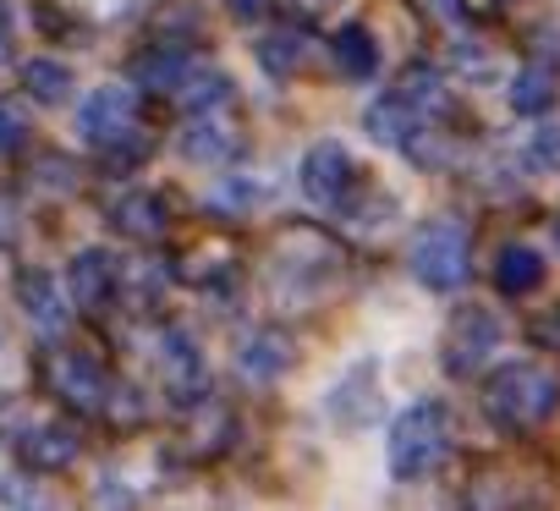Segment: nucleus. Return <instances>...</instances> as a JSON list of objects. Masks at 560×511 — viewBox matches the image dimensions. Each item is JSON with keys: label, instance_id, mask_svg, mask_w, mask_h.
Wrapping results in <instances>:
<instances>
[{"label": "nucleus", "instance_id": "f03ea898", "mask_svg": "<svg viewBox=\"0 0 560 511\" xmlns=\"http://www.w3.org/2000/svg\"><path fill=\"white\" fill-rule=\"evenodd\" d=\"M451 451V407L445 402H412L407 413H396L390 434H385V462L396 484H423Z\"/></svg>", "mask_w": 560, "mask_h": 511}, {"label": "nucleus", "instance_id": "cd10ccee", "mask_svg": "<svg viewBox=\"0 0 560 511\" xmlns=\"http://www.w3.org/2000/svg\"><path fill=\"white\" fill-rule=\"evenodd\" d=\"M527 165H533V171H560V121L533 127V138H527Z\"/></svg>", "mask_w": 560, "mask_h": 511}, {"label": "nucleus", "instance_id": "20e7f679", "mask_svg": "<svg viewBox=\"0 0 560 511\" xmlns=\"http://www.w3.org/2000/svg\"><path fill=\"white\" fill-rule=\"evenodd\" d=\"M154 374H160V391H165V402L176 413L209 402V391H214L209 385V358H203V347L182 325H165L160 330V341H154Z\"/></svg>", "mask_w": 560, "mask_h": 511}, {"label": "nucleus", "instance_id": "c9c22d12", "mask_svg": "<svg viewBox=\"0 0 560 511\" xmlns=\"http://www.w3.org/2000/svg\"><path fill=\"white\" fill-rule=\"evenodd\" d=\"M555 236H560V220H555Z\"/></svg>", "mask_w": 560, "mask_h": 511}, {"label": "nucleus", "instance_id": "f8f14e48", "mask_svg": "<svg viewBox=\"0 0 560 511\" xmlns=\"http://www.w3.org/2000/svg\"><path fill=\"white\" fill-rule=\"evenodd\" d=\"M287 369H292V341L280 330L258 325V330L242 336V347H236V380L242 385H275Z\"/></svg>", "mask_w": 560, "mask_h": 511}, {"label": "nucleus", "instance_id": "1a4fd4ad", "mask_svg": "<svg viewBox=\"0 0 560 511\" xmlns=\"http://www.w3.org/2000/svg\"><path fill=\"white\" fill-rule=\"evenodd\" d=\"M242 143H247V132H242V121L231 116V105L198 111V116H187V127H182V160L209 165V171L231 165V160L242 154Z\"/></svg>", "mask_w": 560, "mask_h": 511}, {"label": "nucleus", "instance_id": "aec40b11", "mask_svg": "<svg viewBox=\"0 0 560 511\" xmlns=\"http://www.w3.org/2000/svg\"><path fill=\"white\" fill-rule=\"evenodd\" d=\"M494 287H500L505 298H527V292H538V287H544V253L527 247V242L500 247V259H494Z\"/></svg>", "mask_w": 560, "mask_h": 511}, {"label": "nucleus", "instance_id": "a211bd4d", "mask_svg": "<svg viewBox=\"0 0 560 511\" xmlns=\"http://www.w3.org/2000/svg\"><path fill=\"white\" fill-rule=\"evenodd\" d=\"M396 94L423 116V121H440V116H451V89H445V78H440V67H429V61H412L401 78H396Z\"/></svg>", "mask_w": 560, "mask_h": 511}, {"label": "nucleus", "instance_id": "473e14b6", "mask_svg": "<svg viewBox=\"0 0 560 511\" xmlns=\"http://www.w3.org/2000/svg\"><path fill=\"white\" fill-rule=\"evenodd\" d=\"M527 336H533L538 347H560V303H555L544 320H533V330H527Z\"/></svg>", "mask_w": 560, "mask_h": 511}, {"label": "nucleus", "instance_id": "0eeeda50", "mask_svg": "<svg viewBox=\"0 0 560 511\" xmlns=\"http://www.w3.org/2000/svg\"><path fill=\"white\" fill-rule=\"evenodd\" d=\"M132 132H138V94L127 83H100L94 94H83V105H78V138L83 143L110 149Z\"/></svg>", "mask_w": 560, "mask_h": 511}, {"label": "nucleus", "instance_id": "2f4dec72", "mask_svg": "<svg viewBox=\"0 0 560 511\" xmlns=\"http://www.w3.org/2000/svg\"><path fill=\"white\" fill-rule=\"evenodd\" d=\"M275 12H280V0H225V18H231V23H242V28L269 23Z\"/></svg>", "mask_w": 560, "mask_h": 511}, {"label": "nucleus", "instance_id": "ddd939ff", "mask_svg": "<svg viewBox=\"0 0 560 511\" xmlns=\"http://www.w3.org/2000/svg\"><path fill=\"white\" fill-rule=\"evenodd\" d=\"M78 451H83V440L67 423H34L18 434V456L28 473H67L78 462Z\"/></svg>", "mask_w": 560, "mask_h": 511}, {"label": "nucleus", "instance_id": "9b49d317", "mask_svg": "<svg viewBox=\"0 0 560 511\" xmlns=\"http://www.w3.org/2000/svg\"><path fill=\"white\" fill-rule=\"evenodd\" d=\"M67 292H72V303L89 309V314L110 309L116 292H121V259H116L110 247H83V253H72V265H67Z\"/></svg>", "mask_w": 560, "mask_h": 511}, {"label": "nucleus", "instance_id": "f704fd0d", "mask_svg": "<svg viewBox=\"0 0 560 511\" xmlns=\"http://www.w3.org/2000/svg\"><path fill=\"white\" fill-rule=\"evenodd\" d=\"M12 413H18V402H12L7 391H0V429H7V423H12Z\"/></svg>", "mask_w": 560, "mask_h": 511}, {"label": "nucleus", "instance_id": "72a5a7b5", "mask_svg": "<svg viewBox=\"0 0 560 511\" xmlns=\"http://www.w3.org/2000/svg\"><path fill=\"white\" fill-rule=\"evenodd\" d=\"M456 7H462L472 23H489V18H500V12H505V0H456Z\"/></svg>", "mask_w": 560, "mask_h": 511}, {"label": "nucleus", "instance_id": "f3484780", "mask_svg": "<svg viewBox=\"0 0 560 511\" xmlns=\"http://www.w3.org/2000/svg\"><path fill=\"white\" fill-rule=\"evenodd\" d=\"M253 56H258V67H264L269 78H298V72L308 67V56H314V34H308L303 23H280V28H269V34L253 45Z\"/></svg>", "mask_w": 560, "mask_h": 511}, {"label": "nucleus", "instance_id": "b1692460", "mask_svg": "<svg viewBox=\"0 0 560 511\" xmlns=\"http://www.w3.org/2000/svg\"><path fill=\"white\" fill-rule=\"evenodd\" d=\"M231 72H220V67H187V78L176 83V100H182V111L187 116H198V111H220V105H231Z\"/></svg>", "mask_w": 560, "mask_h": 511}, {"label": "nucleus", "instance_id": "6e6552de", "mask_svg": "<svg viewBox=\"0 0 560 511\" xmlns=\"http://www.w3.org/2000/svg\"><path fill=\"white\" fill-rule=\"evenodd\" d=\"M358 176H363V171H358V160H352V149H347L341 138H319V143L303 154V165H298V187H303V198L319 204V209H336V204L352 193Z\"/></svg>", "mask_w": 560, "mask_h": 511}, {"label": "nucleus", "instance_id": "7ed1b4c3", "mask_svg": "<svg viewBox=\"0 0 560 511\" xmlns=\"http://www.w3.org/2000/svg\"><path fill=\"white\" fill-rule=\"evenodd\" d=\"M407 265H412L418 287L456 292L467 281V270H472V242H467V231L456 220H429L412 236V247H407Z\"/></svg>", "mask_w": 560, "mask_h": 511}, {"label": "nucleus", "instance_id": "4be33fe9", "mask_svg": "<svg viewBox=\"0 0 560 511\" xmlns=\"http://www.w3.org/2000/svg\"><path fill=\"white\" fill-rule=\"evenodd\" d=\"M23 94H28L34 105H67V100L78 94V78H72V67L56 61V56H28V61H23Z\"/></svg>", "mask_w": 560, "mask_h": 511}, {"label": "nucleus", "instance_id": "5701e85b", "mask_svg": "<svg viewBox=\"0 0 560 511\" xmlns=\"http://www.w3.org/2000/svg\"><path fill=\"white\" fill-rule=\"evenodd\" d=\"M187 451L192 456H220L225 445H231V434H236V418L209 396V402H198V407H187Z\"/></svg>", "mask_w": 560, "mask_h": 511}, {"label": "nucleus", "instance_id": "412c9836", "mask_svg": "<svg viewBox=\"0 0 560 511\" xmlns=\"http://www.w3.org/2000/svg\"><path fill=\"white\" fill-rule=\"evenodd\" d=\"M330 56H336V72H341V78H352V83H369V78L380 72V45H374V34H369L363 23L336 28Z\"/></svg>", "mask_w": 560, "mask_h": 511}, {"label": "nucleus", "instance_id": "f257e3e1", "mask_svg": "<svg viewBox=\"0 0 560 511\" xmlns=\"http://www.w3.org/2000/svg\"><path fill=\"white\" fill-rule=\"evenodd\" d=\"M483 418L500 434H527L560 407V374L544 363H500L483 380Z\"/></svg>", "mask_w": 560, "mask_h": 511}, {"label": "nucleus", "instance_id": "a878e982", "mask_svg": "<svg viewBox=\"0 0 560 511\" xmlns=\"http://www.w3.org/2000/svg\"><path fill=\"white\" fill-rule=\"evenodd\" d=\"M505 100H511V111H516V116H544V111L555 105V72H549V67H538V61H533V67H522V72L511 78V94H505Z\"/></svg>", "mask_w": 560, "mask_h": 511}, {"label": "nucleus", "instance_id": "7c9ffc66", "mask_svg": "<svg viewBox=\"0 0 560 511\" xmlns=\"http://www.w3.org/2000/svg\"><path fill=\"white\" fill-rule=\"evenodd\" d=\"M0 506H45V489L34 484V473H7L0 478Z\"/></svg>", "mask_w": 560, "mask_h": 511}, {"label": "nucleus", "instance_id": "4468645a", "mask_svg": "<svg viewBox=\"0 0 560 511\" xmlns=\"http://www.w3.org/2000/svg\"><path fill=\"white\" fill-rule=\"evenodd\" d=\"M187 45H176V39H154L149 50H138L132 56V67H127V83L132 89H143V94H176V83L187 78Z\"/></svg>", "mask_w": 560, "mask_h": 511}, {"label": "nucleus", "instance_id": "dca6fc26", "mask_svg": "<svg viewBox=\"0 0 560 511\" xmlns=\"http://www.w3.org/2000/svg\"><path fill=\"white\" fill-rule=\"evenodd\" d=\"M110 225L127 236V242H160L165 231H171V204L160 198V193H121L116 204H110Z\"/></svg>", "mask_w": 560, "mask_h": 511}, {"label": "nucleus", "instance_id": "6ab92c4d", "mask_svg": "<svg viewBox=\"0 0 560 511\" xmlns=\"http://www.w3.org/2000/svg\"><path fill=\"white\" fill-rule=\"evenodd\" d=\"M363 127H369V138H374V143L401 149V143H407V138L423 127V116H418V111H412V105H407V100L390 89V94H380V100L363 111Z\"/></svg>", "mask_w": 560, "mask_h": 511}, {"label": "nucleus", "instance_id": "c85d7f7f", "mask_svg": "<svg viewBox=\"0 0 560 511\" xmlns=\"http://www.w3.org/2000/svg\"><path fill=\"white\" fill-rule=\"evenodd\" d=\"M451 67H456L462 78H478V83H494V78H500V61H494L483 45H456V50H451Z\"/></svg>", "mask_w": 560, "mask_h": 511}, {"label": "nucleus", "instance_id": "423d86ee", "mask_svg": "<svg viewBox=\"0 0 560 511\" xmlns=\"http://www.w3.org/2000/svg\"><path fill=\"white\" fill-rule=\"evenodd\" d=\"M500 341H505V330H500V320L483 309V303H462L456 314H451V325H445V347H440V363H445V374H456V380H472L494 352H500Z\"/></svg>", "mask_w": 560, "mask_h": 511}, {"label": "nucleus", "instance_id": "bb28decb", "mask_svg": "<svg viewBox=\"0 0 560 511\" xmlns=\"http://www.w3.org/2000/svg\"><path fill=\"white\" fill-rule=\"evenodd\" d=\"M165 265H121V303L127 309H138V314H149L154 303H160V292H165Z\"/></svg>", "mask_w": 560, "mask_h": 511}, {"label": "nucleus", "instance_id": "39448f33", "mask_svg": "<svg viewBox=\"0 0 560 511\" xmlns=\"http://www.w3.org/2000/svg\"><path fill=\"white\" fill-rule=\"evenodd\" d=\"M39 374H45V391H50L61 407H72V413H83V418H94V413L105 407L110 374H105L89 352H78V347H50V352L39 358Z\"/></svg>", "mask_w": 560, "mask_h": 511}, {"label": "nucleus", "instance_id": "393cba45", "mask_svg": "<svg viewBox=\"0 0 560 511\" xmlns=\"http://www.w3.org/2000/svg\"><path fill=\"white\" fill-rule=\"evenodd\" d=\"M336 209H341V220H352V225H380V220L390 225V220H396V193H385L380 182L358 176L352 193H347Z\"/></svg>", "mask_w": 560, "mask_h": 511}, {"label": "nucleus", "instance_id": "2eb2a0df", "mask_svg": "<svg viewBox=\"0 0 560 511\" xmlns=\"http://www.w3.org/2000/svg\"><path fill=\"white\" fill-rule=\"evenodd\" d=\"M18 309H23L39 330H61V325L72 320V292H61L50 270L28 265V270H18Z\"/></svg>", "mask_w": 560, "mask_h": 511}, {"label": "nucleus", "instance_id": "c756f323", "mask_svg": "<svg viewBox=\"0 0 560 511\" xmlns=\"http://www.w3.org/2000/svg\"><path fill=\"white\" fill-rule=\"evenodd\" d=\"M28 143V111L18 100H0V154H12Z\"/></svg>", "mask_w": 560, "mask_h": 511}, {"label": "nucleus", "instance_id": "9d476101", "mask_svg": "<svg viewBox=\"0 0 560 511\" xmlns=\"http://www.w3.org/2000/svg\"><path fill=\"white\" fill-rule=\"evenodd\" d=\"M330 418L347 429V434H363L385 418V396H380V363L363 358L352 363L336 385H330Z\"/></svg>", "mask_w": 560, "mask_h": 511}]
</instances>
